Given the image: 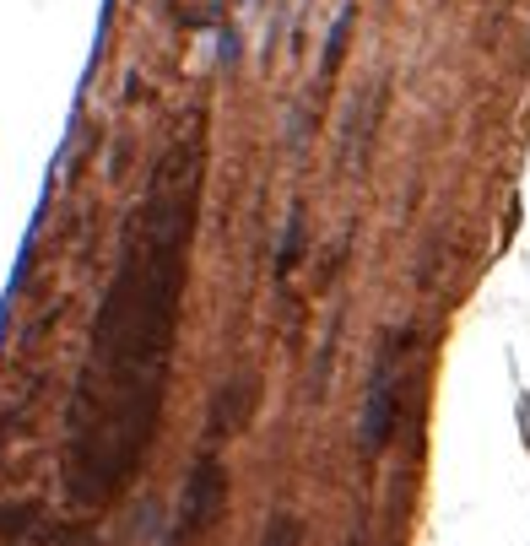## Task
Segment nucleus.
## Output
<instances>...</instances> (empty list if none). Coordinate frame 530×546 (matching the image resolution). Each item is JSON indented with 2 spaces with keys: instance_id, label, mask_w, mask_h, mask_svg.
<instances>
[{
  "instance_id": "1",
  "label": "nucleus",
  "mask_w": 530,
  "mask_h": 546,
  "mask_svg": "<svg viewBox=\"0 0 530 546\" xmlns=\"http://www.w3.org/2000/svg\"><path fill=\"white\" fill-rule=\"evenodd\" d=\"M190 211L195 184L179 173L157 179L141 211V233L103 292L92 325V357L70 412V460H65L70 493L81 504H108L130 482L157 433L184 292V244L195 222Z\"/></svg>"
},
{
  "instance_id": "2",
  "label": "nucleus",
  "mask_w": 530,
  "mask_h": 546,
  "mask_svg": "<svg viewBox=\"0 0 530 546\" xmlns=\"http://www.w3.org/2000/svg\"><path fill=\"white\" fill-rule=\"evenodd\" d=\"M222 498H228L222 471H217V460H211V455H200L195 477L184 482V504H179V541H195V536H200V531L222 514Z\"/></svg>"
},
{
  "instance_id": "3",
  "label": "nucleus",
  "mask_w": 530,
  "mask_h": 546,
  "mask_svg": "<svg viewBox=\"0 0 530 546\" xmlns=\"http://www.w3.org/2000/svg\"><path fill=\"white\" fill-rule=\"evenodd\" d=\"M395 428V384H390V363H379L374 384H368V412H363V444L379 449Z\"/></svg>"
},
{
  "instance_id": "4",
  "label": "nucleus",
  "mask_w": 530,
  "mask_h": 546,
  "mask_svg": "<svg viewBox=\"0 0 530 546\" xmlns=\"http://www.w3.org/2000/svg\"><path fill=\"white\" fill-rule=\"evenodd\" d=\"M265 546H298V520L293 514H276L271 531H265Z\"/></svg>"
}]
</instances>
